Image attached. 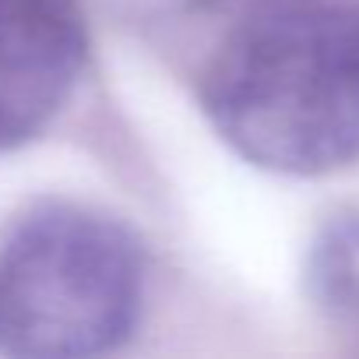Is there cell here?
Here are the masks:
<instances>
[{"label": "cell", "instance_id": "277c9868", "mask_svg": "<svg viewBox=\"0 0 359 359\" xmlns=\"http://www.w3.org/2000/svg\"><path fill=\"white\" fill-rule=\"evenodd\" d=\"M303 285L310 303L359 338V215H334L306 247Z\"/></svg>", "mask_w": 359, "mask_h": 359}, {"label": "cell", "instance_id": "3957f363", "mask_svg": "<svg viewBox=\"0 0 359 359\" xmlns=\"http://www.w3.org/2000/svg\"><path fill=\"white\" fill-rule=\"evenodd\" d=\"M85 64L88 29L74 0H0V151L57 120Z\"/></svg>", "mask_w": 359, "mask_h": 359}, {"label": "cell", "instance_id": "7a4b0ae2", "mask_svg": "<svg viewBox=\"0 0 359 359\" xmlns=\"http://www.w3.org/2000/svg\"><path fill=\"white\" fill-rule=\"evenodd\" d=\"M144 247L102 208L46 198L0 226V355L120 348L144 306Z\"/></svg>", "mask_w": 359, "mask_h": 359}, {"label": "cell", "instance_id": "6da1fadb", "mask_svg": "<svg viewBox=\"0 0 359 359\" xmlns=\"http://www.w3.org/2000/svg\"><path fill=\"white\" fill-rule=\"evenodd\" d=\"M198 95L257 169L327 176L359 162V8L257 0L208 57Z\"/></svg>", "mask_w": 359, "mask_h": 359}]
</instances>
